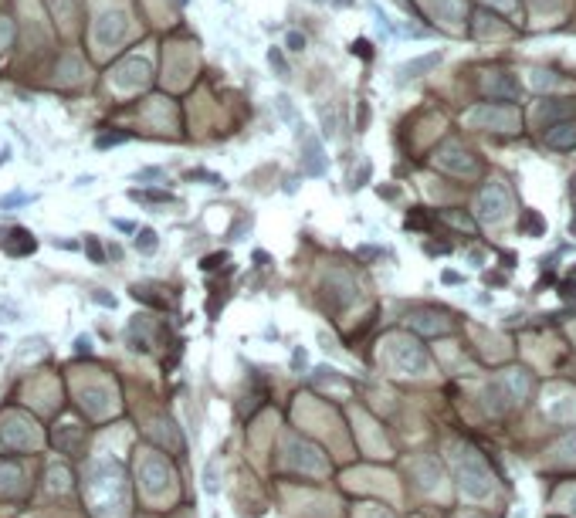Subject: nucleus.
<instances>
[{
    "mask_svg": "<svg viewBox=\"0 0 576 518\" xmlns=\"http://www.w3.org/2000/svg\"><path fill=\"white\" fill-rule=\"evenodd\" d=\"M454 474H458V481H461V492L472 494V498H485V494L492 492V474H488V467L485 461L474 454V451H454Z\"/></svg>",
    "mask_w": 576,
    "mask_h": 518,
    "instance_id": "f257e3e1",
    "label": "nucleus"
},
{
    "mask_svg": "<svg viewBox=\"0 0 576 518\" xmlns=\"http://www.w3.org/2000/svg\"><path fill=\"white\" fill-rule=\"evenodd\" d=\"M295 136H298V146H302V173H305V177H326V170H329V156H326L322 139L312 136L305 122L295 129Z\"/></svg>",
    "mask_w": 576,
    "mask_h": 518,
    "instance_id": "f03ea898",
    "label": "nucleus"
},
{
    "mask_svg": "<svg viewBox=\"0 0 576 518\" xmlns=\"http://www.w3.org/2000/svg\"><path fill=\"white\" fill-rule=\"evenodd\" d=\"M390 359L400 373H424V369H427L424 349H420L414 339H403V336L390 339Z\"/></svg>",
    "mask_w": 576,
    "mask_h": 518,
    "instance_id": "7ed1b4c3",
    "label": "nucleus"
},
{
    "mask_svg": "<svg viewBox=\"0 0 576 518\" xmlns=\"http://www.w3.org/2000/svg\"><path fill=\"white\" fill-rule=\"evenodd\" d=\"M505 207H509V197H505V190H502V186H488V190H481V197H478V217H481L485 224H495V220H502Z\"/></svg>",
    "mask_w": 576,
    "mask_h": 518,
    "instance_id": "20e7f679",
    "label": "nucleus"
},
{
    "mask_svg": "<svg viewBox=\"0 0 576 518\" xmlns=\"http://www.w3.org/2000/svg\"><path fill=\"white\" fill-rule=\"evenodd\" d=\"M0 248L10 258H27L38 248V241H34V234L27 231V227H10L7 234H0Z\"/></svg>",
    "mask_w": 576,
    "mask_h": 518,
    "instance_id": "39448f33",
    "label": "nucleus"
},
{
    "mask_svg": "<svg viewBox=\"0 0 576 518\" xmlns=\"http://www.w3.org/2000/svg\"><path fill=\"white\" fill-rule=\"evenodd\" d=\"M126 14H122V10H115V14H112V10H109V14H102V21H99V24H95V41H99V44H112V41H119V38H122V34H126Z\"/></svg>",
    "mask_w": 576,
    "mask_h": 518,
    "instance_id": "423d86ee",
    "label": "nucleus"
},
{
    "mask_svg": "<svg viewBox=\"0 0 576 518\" xmlns=\"http://www.w3.org/2000/svg\"><path fill=\"white\" fill-rule=\"evenodd\" d=\"M472 122L474 126H495V129H515L519 126V115L509 108H474L472 112Z\"/></svg>",
    "mask_w": 576,
    "mask_h": 518,
    "instance_id": "0eeeda50",
    "label": "nucleus"
},
{
    "mask_svg": "<svg viewBox=\"0 0 576 518\" xmlns=\"http://www.w3.org/2000/svg\"><path fill=\"white\" fill-rule=\"evenodd\" d=\"M438 163H441L445 170H454V173H474V159H472V156H468V153H465L461 146H454V143L441 149V156H438Z\"/></svg>",
    "mask_w": 576,
    "mask_h": 518,
    "instance_id": "6e6552de",
    "label": "nucleus"
},
{
    "mask_svg": "<svg viewBox=\"0 0 576 518\" xmlns=\"http://www.w3.org/2000/svg\"><path fill=\"white\" fill-rule=\"evenodd\" d=\"M438 65H441V51H431V54H424V58L403 61V65L397 68V78L407 81V78H417V75H424V72H431V68H438Z\"/></svg>",
    "mask_w": 576,
    "mask_h": 518,
    "instance_id": "1a4fd4ad",
    "label": "nucleus"
},
{
    "mask_svg": "<svg viewBox=\"0 0 576 518\" xmlns=\"http://www.w3.org/2000/svg\"><path fill=\"white\" fill-rule=\"evenodd\" d=\"M143 478H146V488H150V492H159L163 485H170V467L163 464L159 458H146V461H143Z\"/></svg>",
    "mask_w": 576,
    "mask_h": 518,
    "instance_id": "9d476101",
    "label": "nucleus"
},
{
    "mask_svg": "<svg viewBox=\"0 0 576 518\" xmlns=\"http://www.w3.org/2000/svg\"><path fill=\"white\" fill-rule=\"evenodd\" d=\"M550 146H552V149H573V146H576V122H563V126H552V132H550Z\"/></svg>",
    "mask_w": 576,
    "mask_h": 518,
    "instance_id": "9b49d317",
    "label": "nucleus"
},
{
    "mask_svg": "<svg viewBox=\"0 0 576 518\" xmlns=\"http://www.w3.org/2000/svg\"><path fill=\"white\" fill-rule=\"evenodd\" d=\"M132 237H136L132 244H136V251H139V254H146V258H150V254H157L159 237H157V231H153V227H139V231L132 234Z\"/></svg>",
    "mask_w": 576,
    "mask_h": 518,
    "instance_id": "f8f14e48",
    "label": "nucleus"
},
{
    "mask_svg": "<svg viewBox=\"0 0 576 518\" xmlns=\"http://www.w3.org/2000/svg\"><path fill=\"white\" fill-rule=\"evenodd\" d=\"M204 492L207 494L221 492V458H210L204 464Z\"/></svg>",
    "mask_w": 576,
    "mask_h": 518,
    "instance_id": "ddd939ff",
    "label": "nucleus"
},
{
    "mask_svg": "<svg viewBox=\"0 0 576 518\" xmlns=\"http://www.w3.org/2000/svg\"><path fill=\"white\" fill-rule=\"evenodd\" d=\"M275 108H278L282 122H288V126H295V129L302 126V115L295 112V105H291V99H288V95H278V99H275Z\"/></svg>",
    "mask_w": 576,
    "mask_h": 518,
    "instance_id": "4468645a",
    "label": "nucleus"
},
{
    "mask_svg": "<svg viewBox=\"0 0 576 518\" xmlns=\"http://www.w3.org/2000/svg\"><path fill=\"white\" fill-rule=\"evenodd\" d=\"M129 200H143V204H170L173 197L166 190H129Z\"/></svg>",
    "mask_w": 576,
    "mask_h": 518,
    "instance_id": "2eb2a0df",
    "label": "nucleus"
},
{
    "mask_svg": "<svg viewBox=\"0 0 576 518\" xmlns=\"http://www.w3.org/2000/svg\"><path fill=\"white\" fill-rule=\"evenodd\" d=\"M268 65H271V72L278 78H288L291 75V68H288L285 54H282V48H268Z\"/></svg>",
    "mask_w": 576,
    "mask_h": 518,
    "instance_id": "dca6fc26",
    "label": "nucleus"
},
{
    "mask_svg": "<svg viewBox=\"0 0 576 518\" xmlns=\"http://www.w3.org/2000/svg\"><path fill=\"white\" fill-rule=\"evenodd\" d=\"M38 193H7L0 197V210H14V207H24V204H34Z\"/></svg>",
    "mask_w": 576,
    "mask_h": 518,
    "instance_id": "f3484780",
    "label": "nucleus"
},
{
    "mask_svg": "<svg viewBox=\"0 0 576 518\" xmlns=\"http://www.w3.org/2000/svg\"><path fill=\"white\" fill-rule=\"evenodd\" d=\"M81 248H85V254L92 258V264H105V251H102V244L95 241V234H85Z\"/></svg>",
    "mask_w": 576,
    "mask_h": 518,
    "instance_id": "a211bd4d",
    "label": "nucleus"
},
{
    "mask_svg": "<svg viewBox=\"0 0 576 518\" xmlns=\"http://www.w3.org/2000/svg\"><path fill=\"white\" fill-rule=\"evenodd\" d=\"M0 322H21V305L0 295Z\"/></svg>",
    "mask_w": 576,
    "mask_h": 518,
    "instance_id": "6ab92c4d",
    "label": "nucleus"
},
{
    "mask_svg": "<svg viewBox=\"0 0 576 518\" xmlns=\"http://www.w3.org/2000/svg\"><path fill=\"white\" fill-rule=\"evenodd\" d=\"M488 92H492V95H502V99H515V95H519V85H515L512 78H502L498 85H488Z\"/></svg>",
    "mask_w": 576,
    "mask_h": 518,
    "instance_id": "aec40b11",
    "label": "nucleus"
},
{
    "mask_svg": "<svg viewBox=\"0 0 576 518\" xmlns=\"http://www.w3.org/2000/svg\"><path fill=\"white\" fill-rule=\"evenodd\" d=\"M186 180H207V186H221V190L227 186L224 177H217V173H210V170H190V173H186Z\"/></svg>",
    "mask_w": 576,
    "mask_h": 518,
    "instance_id": "412c9836",
    "label": "nucleus"
},
{
    "mask_svg": "<svg viewBox=\"0 0 576 518\" xmlns=\"http://www.w3.org/2000/svg\"><path fill=\"white\" fill-rule=\"evenodd\" d=\"M163 177H166V173H163V170H159V166H146V170H136V173H132V180H136V183L163 180Z\"/></svg>",
    "mask_w": 576,
    "mask_h": 518,
    "instance_id": "4be33fe9",
    "label": "nucleus"
},
{
    "mask_svg": "<svg viewBox=\"0 0 576 518\" xmlns=\"http://www.w3.org/2000/svg\"><path fill=\"white\" fill-rule=\"evenodd\" d=\"M92 302H95V305H102V309H115V305H119V298H115V295H109V291H102V288H95V291H92Z\"/></svg>",
    "mask_w": 576,
    "mask_h": 518,
    "instance_id": "5701e85b",
    "label": "nucleus"
},
{
    "mask_svg": "<svg viewBox=\"0 0 576 518\" xmlns=\"http://www.w3.org/2000/svg\"><path fill=\"white\" fill-rule=\"evenodd\" d=\"M285 48H288V51H302V48H305V38H302L298 31H288V34H285Z\"/></svg>",
    "mask_w": 576,
    "mask_h": 518,
    "instance_id": "b1692460",
    "label": "nucleus"
},
{
    "mask_svg": "<svg viewBox=\"0 0 576 518\" xmlns=\"http://www.w3.org/2000/svg\"><path fill=\"white\" fill-rule=\"evenodd\" d=\"M119 143H126V136H122V132H112V136H99V139H95V146H99V149L119 146Z\"/></svg>",
    "mask_w": 576,
    "mask_h": 518,
    "instance_id": "393cba45",
    "label": "nucleus"
},
{
    "mask_svg": "<svg viewBox=\"0 0 576 518\" xmlns=\"http://www.w3.org/2000/svg\"><path fill=\"white\" fill-rule=\"evenodd\" d=\"M305 366H309V353H305V349L298 346V349L291 353V369H295V373H302Z\"/></svg>",
    "mask_w": 576,
    "mask_h": 518,
    "instance_id": "a878e982",
    "label": "nucleus"
},
{
    "mask_svg": "<svg viewBox=\"0 0 576 518\" xmlns=\"http://www.w3.org/2000/svg\"><path fill=\"white\" fill-rule=\"evenodd\" d=\"M556 451H563V458H576V434H573V437H566V441L559 444Z\"/></svg>",
    "mask_w": 576,
    "mask_h": 518,
    "instance_id": "bb28decb",
    "label": "nucleus"
},
{
    "mask_svg": "<svg viewBox=\"0 0 576 518\" xmlns=\"http://www.w3.org/2000/svg\"><path fill=\"white\" fill-rule=\"evenodd\" d=\"M353 54H360V58H373V51H369V41H353Z\"/></svg>",
    "mask_w": 576,
    "mask_h": 518,
    "instance_id": "cd10ccee",
    "label": "nucleus"
},
{
    "mask_svg": "<svg viewBox=\"0 0 576 518\" xmlns=\"http://www.w3.org/2000/svg\"><path fill=\"white\" fill-rule=\"evenodd\" d=\"M525 227H529V231H536V234H543V231H546V224H543V217H532V213H529V217H525Z\"/></svg>",
    "mask_w": 576,
    "mask_h": 518,
    "instance_id": "c85d7f7f",
    "label": "nucleus"
},
{
    "mask_svg": "<svg viewBox=\"0 0 576 518\" xmlns=\"http://www.w3.org/2000/svg\"><path fill=\"white\" fill-rule=\"evenodd\" d=\"M75 353H92V339H88V336L75 339Z\"/></svg>",
    "mask_w": 576,
    "mask_h": 518,
    "instance_id": "c756f323",
    "label": "nucleus"
},
{
    "mask_svg": "<svg viewBox=\"0 0 576 518\" xmlns=\"http://www.w3.org/2000/svg\"><path fill=\"white\" fill-rule=\"evenodd\" d=\"M112 224H115V227H119V231H126V234H136V227H132L129 220H112Z\"/></svg>",
    "mask_w": 576,
    "mask_h": 518,
    "instance_id": "7c9ffc66",
    "label": "nucleus"
},
{
    "mask_svg": "<svg viewBox=\"0 0 576 518\" xmlns=\"http://www.w3.org/2000/svg\"><path fill=\"white\" fill-rule=\"evenodd\" d=\"M326 3H333V7H339V10H342V7H353L356 0H326Z\"/></svg>",
    "mask_w": 576,
    "mask_h": 518,
    "instance_id": "2f4dec72",
    "label": "nucleus"
},
{
    "mask_svg": "<svg viewBox=\"0 0 576 518\" xmlns=\"http://www.w3.org/2000/svg\"><path fill=\"white\" fill-rule=\"evenodd\" d=\"M88 183H95V177H92V173H85V177H79V180H75V186H88Z\"/></svg>",
    "mask_w": 576,
    "mask_h": 518,
    "instance_id": "473e14b6",
    "label": "nucleus"
},
{
    "mask_svg": "<svg viewBox=\"0 0 576 518\" xmlns=\"http://www.w3.org/2000/svg\"><path fill=\"white\" fill-rule=\"evenodd\" d=\"M563 291H566L570 298H576V285H573V282H566V285H563Z\"/></svg>",
    "mask_w": 576,
    "mask_h": 518,
    "instance_id": "72a5a7b5",
    "label": "nucleus"
},
{
    "mask_svg": "<svg viewBox=\"0 0 576 518\" xmlns=\"http://www.w3.org/2000/svg\"><path fill=\"white\" fill-rule=\"evenodd\" d=\"M7 159H10V146H3V149H0V163H7Z\"/></svg>",
    "mask_w": 576,
    "mask_h": 518,
    "instance_id": "f704fd0d",
    "label": "nucleus"
},
{
    "mask_svg": "<svg viewBox=\"0 0 576 518\" xmlns=\"http://www.w3.org/2000/svg\"><path fill=\"white\" fill-rule=\"evenodd\" d=\"M573 234H576V213H573Z\"/></svg>",
    "mask_w": 576,
    "mask_h": 518,
    "instance_id": "c9c22d12",
    "label": "nucleus"
},
{
    "mask_svg": "<svg viewBox=\"0 0 576 518\" xmlns=\"http://www.w3.org/2000/svg\"><path fill=\"white\" fill-rule=\"evenodd\" d=\"M573 515H576V498H573Z\"/></svg>",
    "mask_w": 576,
    "mask_h": 518,
    "instance_id": "e433bc0d",
    "label": "nucleus"
},
{
    "mask_svg": "<svg viewBox=\"0 0 576 518\" xmlns=\"http://www.w3.org/2000/svg\"><path fill=\"white\" fill-rule=\"evenodd\" d=\"M315 3H326V0H315Z\"/></svg>",
    "mask_w": 576,
    "mask_h": 518,
    "instance_id": "4c0bfd02",
    "label": "nucleus"
}]
</instances>
